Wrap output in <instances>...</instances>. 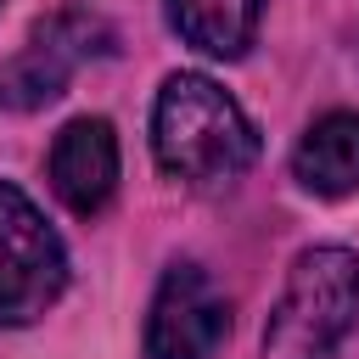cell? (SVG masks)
Returning <instances> with one entry per match:
<instances>
[{"mask_svg":"<svg viewBox=\"0 0 359 359\" xmlns=\"http://www.w3.org/2000/svg\"><path fill=\"white\" fill-rule=\"evenodd\" d=\"M151 151L174 180L219 185L258 157V129L208 73H174L151 107Z\"/></svg>","mask_w":359,"mask_h":359,"instance_id":"1","label":"cell"},{"mask_svg":"<svg viewBox=\"0 0 359 359\" xmlns=\"http://www.w3.org/2000/svg\"><path fill=\"white\" fill-rule=\"evenodd\" d=\"M359 320V258L348 247L297 252L264 325V359H331Z\"/></svg>","mask_w":359,"mask_h":359,"instance_id":"2","label":"cell"},{"mask_svg":"<svg viewBox=\"0 0 359 359\" xmlns=\"http://www.w3.org/2000/svg\"><path fill=\"white\" fill-rule=\"evenodd\" d=\"M67 286V247L50 219L17 191L0 185V325L39 320Z\"/></svg>","mask_w":359,"mask_h":359,"instance_id":"3","label":"cell"},{"mask_svg":"<svg viewBox=\"0 0 359 359\" xmlns=\"http://www.w3.org/2000/svg\"><path fill=\"white\" fill-rule=\"evenodd\" d=\"M107 50H112V28L95 11H79V6L50 11L45 22H34L28 45L0 67V107H11V112L50 107L67 90V79L90 56H107Z\"/></svg>","mask_w":359,"mask_h":359,"instance_id":"4","label":"cell"},{"mask_svg":"<svg viewBox=\"0 0 359 359\" xmlns=\"http://www.w3.org/2000/svg\"><path fill=\"white\" fill-rule=\"evenodd\" d=\"M230 337V303L202 264H168L146 309V359H213Z\"/></svg>","mask_w":359,"mask_h":359,"instance_id":"5","label":"cell"},{"mask_svg":"<svg viewBox=\"0 0 359 359\" xmlns=\"http://www.w3.org/2000/svg\"><path fill=\"white\" fill-rule=\"evenodd\" d=\"M50 191L67 213L90 219L118 191V135L107 118H73L50 140Z\"/></svg>","mask_w":359,"mask_h":359,"instance_id":"6","label":"cell"},{"mask_svg":"<svg viewBox=\"0 0 359 359\" xmlns=\"http://www.w3.org/2000/svg\"><path fill=\"white\" fill-rule=\"evenodd\" d=\"M292 174L309 196H353L359 191V112H325L303 129L292 151Z\"/></svg>","mask_w":359,"mask_h":359,"instance_id":"7","label":"cell"},{"mask_svg":"<svg viewBox=\"0 0 359 359\" xmlns=\"http://www.w3.org/2000/svg\"><path fill=\"white\" fill-rule=\"evenodd\" d=\"M258 17H264V0H168L174 34L191 50L219 56V62H236L252 45Z\"/></svg>","mask_w":359,"mask_h":359,"instance_id":"8","label":"cell"}]
</instances>
